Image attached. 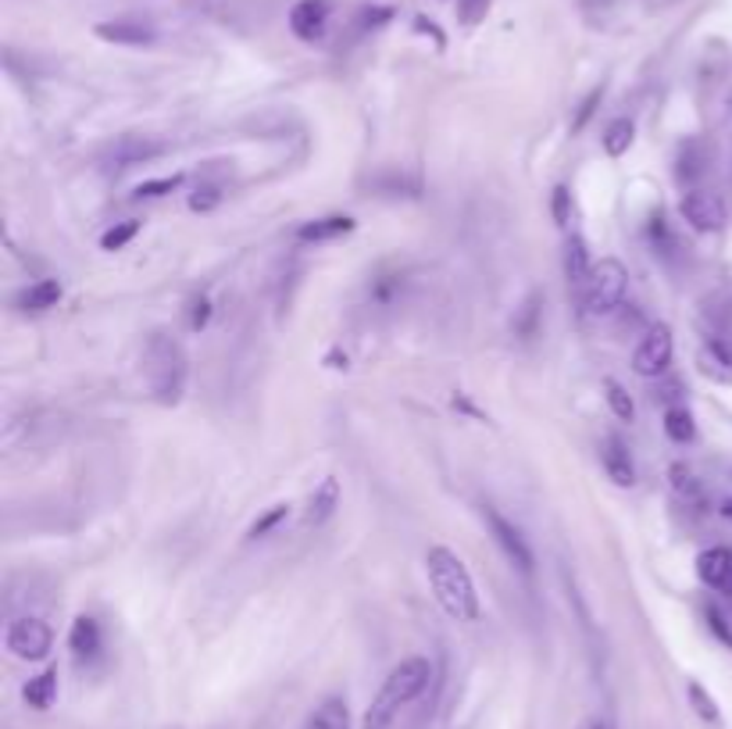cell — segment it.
<instances>
[{"instance_id":"6da1fadb","label":"cell","mask_w":732,"mask_h":729,"mask_svg":"<svg viewBox=\"0 0 732 729\" xmlns=\"http://www.w3.org/2000/svg\"><path fill=\"white\" fill-rule=\"evenodd\" d=\"M425 576L436 593L439 608L458 619V622H475L479 619V593L469 576V568L450 548H429L425 554Z\"/></svg>"},{"instance_id":"7a4b0ae2","label":"cell","mask_w":732,"mask_h":729,"mask_svg":"<svg viewBox=\"0 0 732 729\" xmlns=\"http://www.w3.org/2000/svg\"><path fill=\"white\" fill-rule=\"evenodd\" d=\"M429 680H433L429 658H418V655L404 658L401 666L386 675V683L379 686L376 701H371L368 712H365V726L362 729H386L397 719V715H401V708H408L411 701L425 694Z\"/></svg>"},{"instance_id":"3957f363","label":"cell","mask_w":732,"mask_h":729,"mask_svg":"<svg viewBox=\"0 0 732 729\" xmlns=\"http://www.w3.org/2000/svg\"><path fill=\"white\" fill-rule=\"evenodd\" d=\"M146 362V379H151V390L162 404H179L186 393V354L172 337L154 333L151 343L143 351Z\"/></svg>"},{"instance_id":"277c9868","label":"cell","mask_w":732,"mask_h":729,"mask_svg":"<svg viewBox=\"0 0 732 729\" xmlns=\"http://www.w3.org/2000/svg\"><path fill=\"white\" fill-rule=\"evenodd\" d=\"M625 290H629V272H625V264L615 258H601V261H593L590 283H586L579 301L593 318H604L622 308Z\"/></svg>"},{"instance_id":"5b68a950","label":"cell","mask_w":732,"mask_h":729,"mask_svg":"<svg viewBox=\"0 0 732 729\" xmlns=\"http://www.w3.org/2000/svg\"><path fill=\"white\" fill-rule=\"evenodd\" d=\"M4 644H8V651L22 661H44L50 655V647H55V633H50L44 619L22 615L8 626Z\"/></svg>"},{"instance_id":"8992f818","label":"cell","mask_w":732,"mask_h":729,"mask_svg":"<svg viewBox=\"0 0 732 729\" xmlns=\"http://www.w3.org/2000/svg\"><path fill=\"white\" fill-rule=\"evenodd\" d=\"M483 515H486L489 533H494V540H497V548L504 551V558H508L522 576H532V551H529V543L522 537V529H518L511 519H504L497 508H483Z\"/></svg>"},{"instance_id":"52a82bcc","label":"cell","mask_w":732,"mask_h":729,"mask_svg":"<svg viewBox=\"0 0 732 729\" xmlns=\"http://www.w3.org/2000/svg\"><path fill=\"white\" fill-rule=\"evenodd\" d=\"M672 351H675L672 329H669V326H654V329H650V333L640 340V348H636V354H633L636 376L658 379V376L664 373V368L672 365Z\"/></svg>"},{"instance_id":"ba28073f","label":"cell","mask_w":732,"mask_h":729,"mask_svg":"<svg viewBox=\"0 0 732 729\" xmlns=\"http://www.w3.org/2000/svg\"><path fill=\"white\" fill-rule=\"evenodd\" d=\"M678 211H683V219L694 225L697 233H718L725 225V204H722V197L711 190H700V187L686 190Z\"/></svg>"},{"instance_id":"9c48e42d","label":"cell","mask_w":732,"mask_h":729,"mask_svg":"<svg viewBox=\"0 0 732 729\" xmlns=\"http://www.w3.org/2000/svg\"><path fill=\"white\" fill-rule=\"evenodd\" d=\"M326 22H329V0H300L297 8L290 11V30L297 39H322L326 33Z\"/></svg>"},{"instance_id":"30bf717a","label":"cell","mask_w":732,"mask_h":729,"mask_svg":"<svg viewBox=\"0 0 732 729\" xmlns=\"http://www.w3.org/2000/svg\"><path fill=\"white\" fill-rule=\"evenodd\" d=\"M601 461H604L607 480L615 483V486H633V483H636L633 455H629V447H625L622 436H604V444H601Z\"/></svg>"},{"instance_id":"8fae6325","label":"cell","mask_w":732,"mask_h":729,"mask_svg":"<svg viewBox=\"0 0 732 729\" xmlns=\"http://www.w3.org/2000/svg\"><path fill=\"white\" fill-rule=\"evenodd\" d=\"M165 154V143L162 140H151V137H122L111 148V165L115 168H132V165H143V162H154V157Z\"/></svg>"},{"instance_id":"7c38bea8","label":"cell","mask_w":732,"mask_h":729,"mask_svg":"<svg viewBox=\"0 0 732 729\" xmlns=\"http://www.w3.org/2000/svg\"><path fill=\"white\" fill-rule=\"evenodd\" d=\"M697 576H700L704 587L729 590V579H732V551L729 548H708L697 558Z\"/></svg>"},{"instance_id":"4fadbf2b","label":"cell","mask_w":732,"mask_h":729,"mask_svg":"<svg viewBox=\"0 0 732 729\" xmlns=\"http://www.w3.org/2000/svg\"><path fill=\"white\" fill-rule=\"evenodd\" d=\"M700 373L715 379V383H732V343L722 337H711L700 348Z\"/></svg>"},{"instance_id":"5bb4252c","label":"cell","mask_w":732,"mask_h":729,"mask_svg":"<svg viewBox=\"0 0 732 729\" xmlns=\"http://www.w3.org/2000/svg\"><path fill=\"white\" fill-rule=\"evenodd\" d=\"M590 272H593V261H590V250H586V240L582 236H568V244H565V275H568V283H571V290L582 297V290H586V283H590Z\"/></svg>"},{"instance_id":"9a60e30c","label":"cell","mask_w":732,"mask_h":729,"mask_svg":"<svg viewBox=\"0 0 732 729\" xmlns=\"http://www.w3.org/2000/svg\"><path fill=\"white\" fill-rule=\"evenodd\" d=\"M69 647L75 661H93L101 655V626L93 615H79L72 622V633H69Z\"/></svg>"},{"instance_id":"2e32d148","label":"cell","mask_w":732,"mask_h":729,"mask_svg":"<svg viewBox=\"0 0 732 729\" xmlns=\"http://www.w3.org/2000/svg\"><path fill=\"white\" fill-rule=\"evenodd\" d=\"M340 508V480H332V475H326L322 486L315 490L311 501H308V515H304V522L308 526H322L332 519V512Z\"/></svg>"},{"instance_id":"e0dca14e","label":"cell","mask_w":732,"mask_h":729,"mask_svg":"<svg viewBox=\"0 0 732 729\" xmlns=\"http://www.w3.org/2000/svg\"><path fill=\"white\" fill-rule=\"evenodd\" d=\"M97 36L108 44H126V47H146L154 44V30H146L140 22H101Z\"/></svg>"},{"instance_id":"ac0fdd59","label":"cell","mask_w":732,"mask_h":729,"mask_svg":"<svg viewBox=\"0 0 732 729\" xmlns=\"http://www.w3.org/2000/svg\"><path fill=\"white\" fill-rule=\"evenodd\" d=\"M354 230V219L347 215H329V219H315V222H304L297 230V240L300 244H322V240H337V236L351 233Z\"/></svg>"},{"instance_id":"d6986e66","label":"cell","mask_w":732,"mask_h":729,"mask_svg":"<svg viewBox=\"0 0 732 729\" xmlns=\"http://www.w3.org/2000/svg\"><path fill=\"white\" fill-rule=\"evenodd\" d=\"M22 697H25V705H29V708L47 712L58 701V669H44L39 675H33V680L25 683Z\"/></svg>"},{"instance_id":"ffe728a7","label":"cell","mask_w":732,"mask_h":729,"mask_svg":"<svg viewBox=\"0 0 732 729\" xmlns=\"http://www.w3.org/2000/svg\"><path fill=\"white\" fill-rule=\"evenodd\" d=\"M304 729H351V708L343 697H326L322 705L311 712V719Z\"/></svg>"},{"instance_id":"44dd1931","label":"cell","mask_w":732,"mask_h":729,"mask_svg":"<svg viewBox=\"0 0 732 729\" xmlns=\"http://www.w3.org/2000/svg\"><path fill=\"white\" fill-rule=\"evenodd\" d=\"M61 301V283L58 280H39L33 283L25 294H19V308L22 311H47Z\"/></svg>"},{"instance_id":"7402d4cb","label":"cell","mask_w":732,"mask_h":729,"mask_svg":"<svg viewBox=\"0 0 732 729\" xmlns=\"http://www.w3.org/2000/svg\"><path fill=\"white\" fill-rule=\"evenodd\" d=\"M664 433H669V440H675V444L694 440L697 426H694V415H689L686 404H672L669 412H664Z\"/></svg>"},{"instance_id":"603a6c76","label":"cell","mask_w":732,"mask_h":729,"mask_svg":"<svg viewBox=\"0 0 732 729\" xmlns=\"http://www.w3.org/2000/svg\"><path fill=\"white\" fill-rule=\"evenodd\" d=\"M633 132H636L633 118H615V122H611V126L604 129V151H607L611 157L629 154V148H633Z\"/></svg>"},{"instance_id":"cb8c5ba5","label":"cell","mask_w":732,"mask_h":729,"mask_svg":"<svg viewBox=\"0 0 732 729\" xmlns=\"http://www.w3.org/2000/svg\"><path fill=\"white\" fill-rule=\"evenodd\" d=\"M604 397H607V408H611V415L615 419H622V422H633L636 419V404H633V397H629V390L622 387L618 379H607L604 383Z\"/></svg>"},{"instance_id":"d4e9b609","label":"cell","mask_w":732,"mask_h":729,"mask_svg":"<svg viewBox=\"0 0 732 729\" xmlns=\"http://www.w3.org/2000/svg\"><path fill=\"white\" fill-rule=\"evenodd\" d=\"M137 233H140V222L137 219H126V222L111 225V230L101 236V247L104 250H122L129 240H137Z\"/></svg>"},{"instance_id":"484cf974","label":"cell","mask_w":732,"mask_h":729,"mask_svg":"<svg viewBox=\"0 0 732 729\" xmlns=\"http://www.w3.org/2000/svg\"><path fill=\"white\" fill-rule=\"evenodd\" d=\"M686 694H689V705L697 708V715H700L704 722H718V719H722V715H718V705L708 697V691H704V686H700L697 680H689V683H686Z\"/></svg>"},{"instance_id":"4316f807","label":"cell","mask_w":732,"mask_h":729,"mask_svg":"<svg viewBox=\"0 0 732 729\" xmlns=\"http://www.w3.org/2000/svg\"><path fill=\"white\" fill-rule=\"evenodd\" d=\"M182 187V176H165V179H151V183H140L137 190H132V197L137 201H151V197H165L172 190Z\"/></svg>"},{"instance_id":"83f0119b","label":"cell","mask_w":732,"mask_h":729,"mask_svg":"<svg viewBox=\"0 0 732 729\" xmlns=\"http://www.w3.org/2000/svg\"><path fill=\"white\" fill-rule=\"evenodd\" d=\"M286 515H290V505H275V508H269V512H264V515H261V519H258L255 526H250V533H247V537H250V540H261V537H269L272 529H275L279 522L286 519Z\"/></svg>"},{"instance_id":"f1b7e54d","label":"cell","mask_w":732,"mask_h":729,"mask_svg":"<svg viewBox=\"0 0 732 729\" xmlns=\"http://www.w3.org/2000/svg\"><path fill=\"white\" fill-rule=\"evenodd\" d=\"M672 483H675V490H678V497L700 501V483H697V475L689 472V469H683V466H672Z\"/></svg>"},{"instance_id":"f546056e","label":"cell","mask_w":732,"mask_h":729,"mask_svg":"<svg viewBox=\"0 0 732 729\" xmlns=\"http://www.w3.org/2000/svg\"><path fill=\"white\" fill-rule=\"evenodd\" d=\"M208 322H211V301L208 297H197L190 304V329H193V333H201Z\"/></svg>"},{"instance_id":"4dcf8cb0","label":"cell","mask_w":732,"mask_h":729,"mask_svg":"<svg viewBox=\"0 0 732 729\" xmlns=\"http://www.w3.org/2000/svg\"><path fill=\"white\" fill-rule=\"evenodd\" d=\"M601 97H604V90H593V94L582 101V108H579V115H576V122H571V132H579L586 122H590V115H593L597 104H601Z\"/></svg>"},{"instance_id":"1f68e13d","label":"cell","mask_w":732,"mask_h":729,"mask_svg":"<svg viewBox=\"0 0 732 729\" xmlns=\"http://www.w3.org/2000/svg\"><path fill=\"white\" fill-rule=\"evenodd\" d=\"M219 201H222V193H219L215 187H204V190H197V193L190 197V208H193V211H211Z\"/></svg>"},{"instance_id":"d6a6232c","label":"cell","mask_w":732,"mask_h":729,"mask_svg":"<svg viewBox=\"0 0 732 729\" xmlns=\"http://www.w3.org/2000/svg\"><path fill=\"white\" fill-rule=\"evenodd\" d=\"M554 215H557V222H568V190L565 187H557L554 190Z\"/></svg>"},{"instance_id":"836d02e7","label":"cell","mask_w":732,"mask_h":729,"mask_svg":"<svg viewBox=\"0 0 732 729\" xmlns=\"http://www.w3.org/2000/svg\"><path fill=\"white\" fill-rule=\"evenodd\" d=\"M708 622H711V630H715V633H718V636H722V640H725V644L732 647V630L725 626V619H722V615H718V612H708Z\"/></svg>"},{"instance_id":"e575fe53","label":"cell","mask_w":732,"mask_h":729,"mask_svg":"<svg viewBox=\"0 0 732 729\" xmlns=\"http://www.w3.org/2000/svg\"><path fill=\"white\" fill-rule=\"evenodd\" d=\"M579 729H615L607 719H601V715H593V719H586V722H579Z\"/></svg>"},{"instance_id":"d590c367","label":"cell","mask_w":732,"mask_h":729,"mask_svg":"<svg viewBox=\"0 0 732 729\" xmlns=\"http://www.w3.org/2000/svg\"><path fill=\"white\" fill-rule=\"evenodd\" d=\"M722 512H725V519H732V497H729L725 505H722Z\"/></svg>"},{"instance_id":"8d00e7d4","label":"cell","mask_w":732,"mask_h":729,"mask_svg":"<svg viewBox=\"0 0 732 729\" xmlns=\"http://www.w3.org/2000/svg\"><path fill=\"white\" fill-rule=\"evenodd\" d=\"M729 593H732V579H729Z\"/></svg>"}]
</instances>
